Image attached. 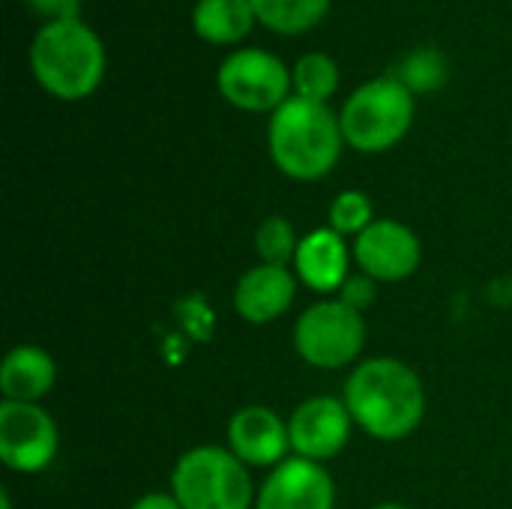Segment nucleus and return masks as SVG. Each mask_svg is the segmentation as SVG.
<instances>
[{
    "instance_id": "obj_22",
    "label": "nucleus",
    "mask_w": 512,
    "mask_h": 509,
    "mask_svg": "<svg viewBox=\"0 0 512 509\" xmlns=\"http://www.w3.org/2000/svg\"><path fill=\"white\" fill-rule=\"evenodd\" d=\"M339 300L345 303V306H351L354 312H366L375 300H378V282L375 279H369L366 273H360V276H348V282L339 288Z\"/></svg>"
},
{
    "instance_id": "obj_4",
    "label": "nucleus",
    "mask_w": 512,
    "mask_h": 509,
    "mask_svg": "<svg viewBox=\"0 0 512 509\" xmlns=\"http://www.w3.org/2000/svg\"><path fill=\"white\" fill-rule=\"evenodd\" d=\"M417 96L393 75L363 81L339 108L345 144L357 153H387L414 126Z\"/></svg>"
},
{
    "instance_id": "obj_3",
    "label": "nucleus",
    "mask_w": 512,
    "mask_h": 509,
    "mask_svg": "<svg viewBox=\"0 0 512 509\" xmlns=\"http://www.w3.org/2000/svg\"><path fill=\"white\" fill-rule=\"evenodd\" d=\"M267 147L273 165L300 183L327 177L342 159L345 135L339 114L327 102L288 96L267 123Z\"/></svg>"
},
{
    "instance_id": "obj_1",
    "label": "nucleus",
    "mask_w": 512,
    "mask_h": 509,
    "mask_svg": "<svg viewBox=\"0 0 512 509\" xmlns=\"http://www.w3.org/2000/svg\"><path fill=\"white\" fill-rule=\"evenodd\" d=\"M354 426L375 441H405L426 417L420 375L396 357H372L354 366L342 393Z\"/></svg>"
},
{
    "instance_id": "obj_20",
    "label": "nucleus",
    "mask_w": 512,
    "mask_h": 509,
    "mask_svg": "<svg viewBox=\"0 0 512 509\" xmlns=\"http://www.w3.org/2000/svg\"><path fill=\"white\" fill-rule=\"evenodd\" d=\"M297 246H300V237L294 234V225L285 216H267L255 228V252H258L261 264L288 267V264H294Z\"/></svg>"
},
{
    "instance_id": "obj_21",
    "label": "nucleus",
    "mask_w": 512,
    "mask_h": 509,
    "mask_svg": "<svg viewBox=\"0 0 512 509\" xmlns=\"http://www.w3.org/2000/svg\"><path fill=\"white\" fill-rule=\"evenodd\" d=\"M327 222L333 231H339L342 237H360L372 222H375V207L372 198L360 189H345L333 198L330 210H327Z\"/></svg>"
},
{
    "instance_id": "obj_19",
    "label": "nucleus",
    "mask_w": 512,
    "mask_h": 509,
    "mask_svg": "<svg viewBox=\"0 0 512 509\" xmlns=\"http://www.w3.org/2000/svg\"><path fill=\"white\" fill-rule=\"evenodd\" d=\"M339 63L327 51H306L297 57L291 66V87L294 96L312 99V102H327L339 90Z\"/></svg>"
},
{
    "instance_id": "obj_26",
    "label": "nucleus",
    "mask_w": 512,
    "mask_h": 509,
    "mask_svg": "<svg viewBox=\"0 0 512 509\" xmlns=\"http://www.w3.org/2000/svg\"><path fill=\"white\" fill-rule=\"evenodd\" d=\"M372 509H411V507H405V504H396V501H387V504H375Z\"/></svg>"
},
{
    "instance_id": "obj_13",
    "label": "nucleus",
    "mask_w": 512,
    "mask_h": 509,
    "mask_svg": "<svg viewBox=\"0 0 512 509\" xmlns=\"http://www.w3.org/2000/svg\"><path fill=\"white\" fill-rule=\"evenodd\" d=\"M297 297V276L279 264H255L234 285V312L249 324L279 321Z\"/></svg>"
},
{
    "instance_id": "obj_6",
    "label": "nucleus",
    "mask_w": 512,
    "mask_h": 509,
    "mask_svg": "<svg viewBox=\"0 0 512 509\" xmlns=\"http://www.w3.org/2000/svg\"><path fill=\"white\" fill-rule=\"evenodd\" d=\"M216 90L246 114H273L294 96L288 63L258 45H240L216 66Z\"/></svg>"
},
{
    "instance_id": "obj_8",
    "label": "nucleus",
    "mask_w": 512,
    "mask_h": 509,
    "mask_svg": "<svg viewBox=\"0 0 512 509\" xmlns=\"http://www.w3.org/2000/svg\"><path fill=\"white\" fill-rule=\"evenodd\" d=\"M60 447L54 417L33 402H0V462L12 474L45 471Z\"/></svg>"
},
{
    "instance_id": "obj_17",
    "label": "nucleus",
    "mask_w": 512,
    "mask_h": 509,
    "mask_svg": "<svg viewBox=\"0 0 512 509\" xmlns=\"http://www.w3.org/2000/svg\"><path fill=\"white\" fill-rule=\"evenodd\" d=\"M387 75L405 84L414 96H426V93H438L441 87H447L453 66H450V57L438 45H417L408 54H402L387 69Z\"/></svg>"
},
{
    "instance_id": "obj_11",
    "label": "nucleus",
    "mask_w": 512,
    "mask_h": 509,
    "mask_svg": "<svg viewBox=\"0 0 512 509\" xmlns=\"http://www.w3.org/2000/svg\"><path fill=\"white\" fill-rule=\"evenodd\" d=\"M336 483L321 462L300 456L276 465L258 489L255 509H333Z\"/></svg>"
},
{
    "instance_id": "obj_15",
    "label": "nucleus",
    "mask_w": 512,
    "mask_h": 509,
    "mask_svg": "<svg viewBox=\"0 0 512 509\" xmlns=\"http://www.w3.org/2000/svg\"><path fill=\"white\" fill-rule=\"evenodd\" d=\"M57 381L54 357L39 345H15L0 363V393L3 402H33L39 405Z\"/></svg>"
},
{
    "instance_id": "obj_16",
    "label": "nucleus",
    "mask_w": 512,
    "mask_h": 509,
    "mask_svg": "<svg viewBox=\"0 0 512 509\" xmlns=\"http://www.w3.org/2000/svg\"><path fill=\"white\" fill-rule=\"evenodd\" d=\"M255 24L252 0H195L192 6V30L207 45L240 48Z\"/></svg>"
},
{
    "instance_id": "obj_14",
    "label": "nucleus",
    "mask_w": 512,
    "mask_h": 509,
    "mask_svg": "<svg viewBox=\"0 0 512 509\" xmlns=\"http://www.w3.org/2000/svg\"><path fill=\"white\" fill-rule=\"evenodd\" d=\"M354 252L348 249L345 237L339 231L315 228L312 234L300 237L297 255H294V270L300 282L318 294H333L348 282V267H351Z\"/></svg>"
},
{
    "instance_id": "obj_23",
    "label": "nucleus",
    "mask_w": 512,
    "mask_h": 509,
    "mask_svg": "<svg viewBox=\"0 0 512 509\" xmlns=\"http://www.w3.org/2000/svg\"><path fill=\"white\" fill-rule=\"evenodd\" d=\"M24 6L42 21H63V18H81V0H24Z\"/></svg>"
},
{
    "instance_id": "obj_9",
    "label": "nucleus",
    "mask_w": 512,
    "mask_h": 509,
    "mask_svg": "<svg viewBox=\"0 0 512 509\" xmlns=\"http://www.w3.org/2000/svg\"><path fill=\"white\" fill-rule=\"evenodd\" d=\"M360 273L375 282H405L420 270L423 243L399 219H375L351 243Z\"/></svg>"
},
{
    "instance_id": "obj_25",
    "label": "nucleus",
    "mask_w": 512,
    "mask_h": 509,
    "mask_svg": "<svg viewBox=\"0 0 512 509\" xmlns=\"http://www.w3.org/2000/svg\"><path fill=\"white\" fill-rule=\"evenodd\" d=\"M0 509H12V498H9V492H6V489L0 492Z\"/></svg>"
},
{
    "instance_id": "obj_7",
    "label": "nucleus",
    "mask_w": 512,
    "mask_h": 509,
    "mask_svg": "<svg viewBox=\"0 0 512 509\" xmlns=\"http://www.w3.org/2000/svg\"><path fill=\"white\" fill-rule=\"evenodd\" d=\"M366 348V321L339 297L318 300L294 324V351L315 369H345Z\"/></svg>"
},
{
    "instance_id": "obj_18",
    "label": "nucleus",
    "mask_w": 512,
    "mask_h": 509,
    "mask_svg": "<svg viewBox=\"0 0 512 509\" xmlns=\"http://www.w3.org/2000/svg\"><path fill=\"white\" fill-rule=\"evenodd\" d=\"M333 0H252L255 18L261 27L279 36H300L318 27Z\"/></svg>"
},
{
    "instance_id": "obj_24",
    "label": "nucleus",
    "mask_w": 512,
    "mask_h": 509,
    "mask_svg": "<svg viewBox=\"0 0 512 509\" xmlns=\"http://www.w3.org/2000/svg\"><path fill=\"white\" fill-rule=\"evenodd\" d=\"M129 509H183L180 507V501L171 495V492H147V495H141L135 504Z\"/></svg>"
},
{
    "instance_id": "obj_12",
    "label": "nucleus",
    "mask_w": 512,
    "mask_h": 509,
    "mask_svg": "<svg viewBox=\"0 0 512 509\" xmlns=\"http://www.w3.org/2000/svg\"><path fill=\"white\" fill-rule=\"evenodd\" d=\"M228 450L246 468H276L291 453L288 420L267 405H246L228 420Z\"/></svg>"
},
{
    "instance_id": "obj_5",
    "label": "nucleus",
    "mask_w": 512,
    "mask_h": 509,
    "mask_svg": "<svg viewBox=\"0 0 512 509\" xmlns=\"http://www.w3.org/2000/svg\"><path fill=\"white\" fill-rule=\"evenodd\" d=\"M171 495L183 509H255L249 468L228 447H192L171 471Z\"/></svg>"
},
{
    "instance_id": "obj_2",
    "label": "nucleus",
    "mask_w": 512,
    "mask_h": 509,
    "mask_svg": "<svg viewBox=\"0 0 512 509\" xmlns=\"http://www.w3.org/2000/svg\"><path fill=\"white\" fill-rule=\"evenodd\" d=\"M27 60L36 84L60 102H81L93 96L108 69L105 45L84 18L39 24L30 39Z\"/></svg>"
},
{
    "instance_id": "obj_10",
    "label": "nucleus",
    "mask_w": 512,
    "mask_h": 509,
    "mask_svg": "<svg viewBox=\"0 0 512 509\" xmlns=\"http://www.w3.org/2000/svg\"><path fill=\"white\" fill-rule=\"evenodd\" d=\"M354 417L345 399L336 396H312L300 402L288 417V438L291 453L309 462L336 459L351 441Z\"/></svg>"
}]
</instances>
